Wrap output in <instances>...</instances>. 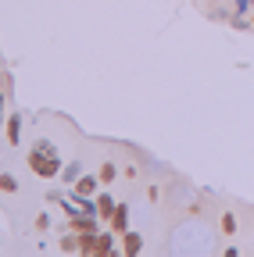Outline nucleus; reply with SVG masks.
<instances>
[{"instance_id": "nucleus-1", "label": "nucleus", "mask_w": 254, "mask_h": 257, "mask_svg": "<svg viewBox=\"0 0 254 257\" xmlns=\"http://www.w3.org/2000/svg\"><path fill=\"white\" fill-rule=\"evenodd\" d=\"M29 165H33V172H36V175L54 179V175H57V168H61V161H57V154L50 150V143H40L33 154H29Z\"/></svg>"}, {"instance_id": "nucleus-2", "label": "nucleus", "mask_w": 254, "mask_h": 257, "mask_svg": "<svg viewBox=\"0 0 254 257\" xmlns=\"http://www.w3.org/2000/svg\"><path fill=\"white\" fill-rule=\"evenodd\" d=\"M72 229L75 232H97V225H93V218H72Z\"/></svg>"}, {"instance_id": "nucleus-3", "label": "nucleus", "mask_w": 254, "mask_h": 257, "mask_svg": "<svg viewBox=\"0 0 254 257\" xmlns=\"http://www.w3.org/2000/svg\"><path fill=\"white\" fill-rule=\"evenodd\" d=\"M93 189H97V179H79V182H75V193H79V197H90Z\"/></svg>"}, {"instance_id": "nucleus-4", "label": "nucleus", "mask_w": 254, "mask_h": 257, "mask_svg": "<svg viewBox=\"0 0 254 257\" xmlns=\"http://www.w3.org/2000/svg\"><path fill=\"white\" fill-rule=\"evenodd\" d=\"M97 211H101V214H115L118 207H115V200H111V197H101V200H97Z\"/></svg>"}, {"instance_id": "nucleus-5", "label": "nucleus", "mask_w": 254, "mask_h": 257, "mask_svg": "<svg viewBox=\"0 0 254 257\" xmlns=\"http://www.w3.org/2000/svg\"><path fill=\"white\" fill-rule=\"evenodd\" d=\"M111 218H115V229H118V232H125V218H129V211H125V207H118Z\"/></svg>"}, {"instance_id": "nucleus-6", "label": "nucleus", "mask_w": 254, "mask_h": 257, "mask_svg": "<svg viewBox=\"0 0 254 257\" xmlns=\"http://www.w3.org/2000/svg\"><path fill=\"white\" fill-rule=\"evenodd\" d=\"M140 250V236H125V253H136Z\"/></svg>"}, {"instance_id": "nucleus-7", "label": "nucleus", "mask_w": 254, "mask_h": 257, "mask_svg": "<svg viewBox=\"0 0 254 257\" xmlns=\"http://www.w3.org/2000/svg\"><path fill=\"white\" fill-rule=\"evenodd\" d=\"M222 232H236V218H233V214L222 218Z\"/></svg>"}, {"instance_id": "nucleus-8", "label": "nucleus", "mask_w": 254, "mask_h": 257, "mask_svg": "<svg viewBox=\"0 0 254 257\" xmlns=\"http://www.w3.org/2000/svg\"><path fill=\"white\" fill-rule=\"evenodd\" d=\"M101 179L111 182V179H115V165H104V168H101Z\"/></svg>"}, {"instance_id": "nucleus-9", "label": "nucleus", "mask_w": 254, "mask_h": 257, "mask_svg": "<svg viewBox=\"0 0 254 257\" xmlns=\"http://www.w3.org/2000/svg\"><path fill=\"white\" fill-rule=\"evenodd\" d=\"M108 250H111V239L101 236V239H97V253H108Z\"/></svg>"}, {"instance_id": "nucleus-10", "label": "nucleus", "mask_w": 254, "mask_h": 257, "mask_svg": "<svg viewBox=\"0 0 254 257\" xmlns=\"http://www.w3.org/2000/svg\"><path fill=\"white\" fill-rule=\"evenodd\" d=\"M0 189L11 193V189H15V179H11V175H0Z\"/></svg>"}, {"instance_id": "nucleus-11", "label": "nucleus", "mask_w": 254, "mask_h": 257, "mask_svg": "<svg viewBox=\"0 0 254 257\" xmlns=\"http://www.w3.org/2000/svg\"><path fill=\"white\" fill-rule=\"evenodd\" d=\"M8 136H11V140H18V118H11V125H8Z\"/></svg>"}, {"instance_id": "nucleus-12", "label": "nucleus", "mask_w": 254, "mask_h": 257, "mask_svg": "<svg viewBox=\"0 0 254 257\" xmlns=\"http://www.w3.org/2000/svg\"><path fill=\"white\" fill-rule=\"evenodd\" d=\"M0 114H4V93H0Z\"/></svg>"}]
</instances>
